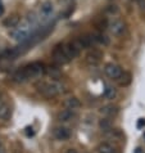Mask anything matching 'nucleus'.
<instances>
[{
    "label": "nucleus",
    "mask_w": 145,
    "mask_h": 153,
    "mask_svg": "<svg viewBox=\"0 0 145 153\" xmlns=\"http://www.w3.org/2000/svg\"><path fill=\"white\" fill-rule=\"evenodd\" d=\"M12 107L8 103H0V120L8 121L12 117Z\"/></svg>",
    "instance_id": "obj_11"
},
{
    "label": "nucleus",
    "mask_w": 145,
    "mask_h": 153,
    "mask_svg": "<svg viewBox=\"0 0 145 153\" xmlns=\"http://www.w3.org/2000/svg\"><path fill=\"white\" fill-rule=\"evenodd\" d=\"M19 22H21L19 16H18V14H12V16L7 17V18L3 21V25H4V27L13 28V27H16V26H17V25H18Z\"/></svg>",
    "instance_id": "obj_13"
},
{
    "label": "nucleus",
    "mask_w": 145,
    "mask_h": 153,
    "mask_svg": "<svg viewBox=\"0 0 145 153\" xmlns=\"http://www.w3.org/2000/svg\"><path fill=\"white\" fill-rule=\"evenodd\" d=\"M117 95V90L112 86H107L105 90H104V97L107 98V99H114Z\"/></svg>",
    "instance_id": "obj_18"
},
{
    "label": "nucleus",
    "mask_w": 145,
    "mask_h": 153,
    "mask_svg": "<svg viewBox=\"0 0 145 153\" xmlns=\"http://www.w3.org/2000/svg\"><path fill=\"white\" fill-rule=\"evenodd\" d=\"M53 61L58 65H66L71 62V58L68 57L64 44H58L53 50Z\"/></svg>",
    "instance_id": "obj_4"
},
{
    "label": "nucleus",
    "mask_w": 145,
    "mask_h": 153,
    "mask_svg": "<svg viewBox=\"0 0 145 153\" xmlns=\"http://www.w3.org/2000/svg\"><path fill=\"white\" fill-rule=\"evenodd\" d=\"M101 53L99 52V50H91L90 53H87V56L86 58H85V61H86V63L89 66H91V67H95L98 66L100 63L101 61Z\"/></svg>",
    "instance_id": "obj_8"
},
{
    "label": "nucleus",
    "mask_w": 145,
    "mask_h": 153,
    "mask_svg": "<svg viewBox=\"0 0 145 153\" xmlns=\"http://www.w3.org/2000/svg\"><path fill=\"white\" fill-rule=\"evenodd\" d=\"M39 28L36 23V17H28L22 22H19L16 27L10 28V36L12 39L16 40L17 42L22 44L26 42L32 37V35L36 32V30Z\"/></svg>",
    "instance_id": "obj_1"
},
{
    "label": "nucleus",
    "mask_w": 145,
    "mask_h": 153,
    "mask_svg": "<svg viewBox=\"0 0 145 153\" xmlns=\"http://www.w3.org/2000/svg\"><path fill=\"white\" fill-rule=\"evenodd\" d=\"M4 13V7H3V1L0 0V16H1Z\"/></svg>",
    "instance_id": "obj_22"
},
{
    "label": "nucleus",
    "mask_w": 145,
    "mask_h": 153,
    "mask_svg": "<svg viewBox=\"0 0 145 153\" xmlns=\"http://www.w3.org/2000/svg\"><path fill=\"white\" fill-rule=\"evenodd\" d=\"M75 117H76V111H73V109L66 108V109H63V111H61L58 113V120L61 122H68Z\"/></svg>",
    "instance_id": "obj_10"
},
{
    "label": "nucleus",
    "mask_w": 145,
    "mask_h": 153,
    "mask_svg": "<svg viewBox=\"0 0 145 153\" xmlns=\"http://www.w3.org/2000/svg\"><path fill=\"white\" fill-rule=\"evenodd\" d=\"M54 12V8H53V4L50 1H45L41 4L40 7V17L44 19H49L50 17H52Z\"/></svg>",
    "instance_id": "obj_9"
},
{
    "label": "nucleus",
    "mask_w": 145,
    "mask_h": 153,
    "mask_svg": "<svg viewBox=\"0 0 145 153\" xmlns=\"http://www.w3.org/2000/svg\"><path fill=\"white\" fill-rule=\"evenodd\" d=\"M99 126H100V129L103 131H110L112 130V122H110V120L108 117L101 118L100 122H99Z\"/></svg>",
    "instance_id": "obj_17"
},
{
    "label": "nucleus",
    "mask_w": 145,
    "mask_h": 153,
    "mask_svg": "<svg viewBox=\"0 0 145 153\" xmlns=\"http://www.w3.org/2000/svg\"><path fill=\"white\" fill-rule=\"evenodd\" d=\"M104 74L112 80H117L123 74L122 67H119L116 63H107L104 66Z\"/></svg>",
    "instance_id": "obj_6"
},
{
    "label": "nucleus",
    "mask_w": 145,
    "mask_h": 153,
    "mask_svg": "<svg viewBox=\"0 0 145 153\" xmlns=\"http://www.w3.org/2000/svg\"><path fill=\"white\" fill-rule=\"evenodd\" d=\"M0 153H7V152H5V149H4V148H3L1 146H0Z\"/></svg>",
    "instance_id": "obj_24"
},
{
    "label": "nucleus",
    "mask_w": 145,
    "mask_h": 153,
    "mask_svg": "<svg viewBox=\"0 0 145 153\" xmlns=\"http://www.w3.org/2000/svg\"><path fill=\"white\" fill-rule=\"evenodd\" d=\"M94 36H95L96 44H104V45L109 44V39L105 35H103V33H98V35H94Z\"/></svg>",
    "instance_id": "obj_19"
},
{
    "label": "nucleus",
    "mask_w": 145,
    "mask_h": 153,
    "mask_svg": "<svg viewBox=\"0 0 145 153\" xmlns=\"http://www.w3.org/2000/svg\"><path fill=\"white\" fill-rule=\"evenodd\" d=\"M45 74H46V66L44 63L32 62V63H30V65L22 67V68L17 70L14 72L13 77H12V80H13L14 82L21 84V82H26L28 80L35 79V77H41V76H44Z\"/></svg>",
    "instance_id": "obj_2"
},
{
    "label": "nucleus",
    "mask_w": 145,
    "mask_h": 153,
    "mask_svg": "<svg viewBox=\"0 0 145 153\" xmlns=\"http://www.w3.org/2000/svg\"><path fill=\"white\" fill-rule=\"evenodd\" d=\"M100 113L105 117H114L116 114L118 113V107L117 105H113V104H108V105H104V107L100 108Z\"/></svg>",
    "instance_id": "obj_12"
},
{
    "label": "nucleus",
    "mask_w": 145,
    "mask_h": 153,
    "mask_svg": "<svg viewBox=\"0 0 145 153\" xmlns=\"http://www.w3.org/2000/svg\"><path fill=\"white\" fill-rule=\"evenodd\" d=\"M63 104H64L66 108L73 109V111H77V109L81 107V102H80L76 97H70V98H67Z\"/></svg>",
    "instance_id": "obj_14"
},
{
    "label": "nucleus",
    "mask_w": 145,
    "mask_h": 153,
    "mask_svg": "<svg viewBox=\"0 0 145 153\" xmlns=\"http://www.w3.org/2000/svg\"><path fill=\"white\" fill-rule=\"evenodd\" d=\"M35 88L39 94H41L46 99H52L58 95H61L64 91V86L62 82L57 81V80H52V81H39L35 84Z\"/></svg>",
    "instance_id": "obj_3"
},
{
    "label": "nucleus",
    "mask_w": 145,
    "mask_h": 153,
    "mask_svg": "<svg viewBox=\"0 0 145 153\" xmlns=\"http://www.w3.org/2000/svg\"><path fill=\"white\" fill-rule=\"evenodd\" d=\"M26 134H27V137H32L35 134V131H33L32 127H26Z\"/></svg>",
    "instance_id": "obj_20"
},
{
    "label": "nucleus",
    "mask_w": 145,
    "mask_h": 153,
    "mask_svg": "<svg viewBox=\"0 0 145 153\" xmlns=\"http://www.w3.org/2000/svg\"><path fill=\"white\" fill-rule=\"evenodd\" d=\"M107 27H108L110 33L114 36H121L122 33H125V31H126V23L119 18H114L112 21H109Z\"/></svg>",
    "instance_id": "obj_5"
},
{
    "label": "nucleus",
    "mask_w": 145,
    "mask_h": 153,
    "mask_svg": "<svg viewBox=\"0 0 145 153\" xmlns=\"http://www.w3.org/2000/svg\"><path fill=\"white\" fill-rule=\"evenodd\" d=\"M71 135H72V133L67 126H57L53 130V137L57 140H61V142H66V140H68L71 138Z\"/></svg>",
    "instance_id": "obj_7"
},
{
    "label": "nucleus",
    "mask_w": 145,
    "mask_h": 153,
    "mask_svg": "<svg viewBox=\"0 0 145 153\" xmlns=\"http://www.w3.org/2000/svg\"><path fill=\"white\" fill-rule=\"evenodd\" d=\"M0 146H1V140H0Z\"/></svg>",
    "instance_id": "obj_26"
},
{
    "label": "nucleus",
    "mask_w": 145,
    "mask_h": 153,
    "mask_svg": "<svg viewBox=\"0 0 145 153\" xmlns=\"http://www.w3.org/2000/svg\"><path fill=\"white\" fill-rule=\"evenodd\" d=\"M98 153H116V148L109 143H100L96 148Z\"/></svg>",
    "instance_id": "obj_15"
},
{
    "label": "nucleus",
    "mask_w": 145,
    "mask_h": 153,
    "mask_svg": "<svg viewBox=\"0 0 145 153\" xmlns=\"http://www.w3.org/2000/svg\"><path fill=\"white\" fill-rule=\"evenodd\" d=\"M138 1V4H139V7L141 8L143 10H145V0H136Z\"/></svg>",
    "instance_id": "obj_21"
},
{
    "label": "nucleus",
    "mask_w": 145,
    "mask_h": 153,
    "mask_svg": "<svg viewBox=\"0 0 145 153\" xmlns=\"http://www.w3.org/2000/svg\"><path fill=\"white\" fill-rule=\"evenodd\" d=\"M67 153H77V151H75V149H70Z\"/></svg>",
    "instance_id": "obj_25"
},
{
    "label": "nucleus",
    "mask_w": 145,
    "mask_h": 153,
    "mask_svg": "<svg viewBox=\"0 0 145 153\" xmlns=\"http://www.w3.org/2000/svg\"><path fill=\"white\" fill-rule=\"evenodd\" d=\"M116 81L121 85V86H127L130 82H131V75L129 74V72H125L123 71V74L119 76V77L116 80Z\"/></svg>",
    "instance_id": "obj_16"
},
{
    "label": "nucleus",
    "mask_w": 145,
    "mask_h": 153,
    "mask_svg": "<svg viewBox=\"0 0 145 153\" xmlns=\"http://www.w3.org/2000/svg\"><path fill=\"white\" fill-rule=\"evenodd\" d=\"M145 125V120H140L139 122H138V127H141V126H144Z\"/></svg>",
    "instance_id": "obj_23"
}]
</instances>
